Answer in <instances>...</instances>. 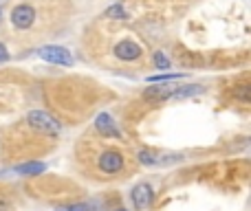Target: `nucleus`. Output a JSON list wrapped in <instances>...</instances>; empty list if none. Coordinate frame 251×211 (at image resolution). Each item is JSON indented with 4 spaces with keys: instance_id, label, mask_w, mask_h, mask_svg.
<instances>
[{
    "instance_id": "1",
    "label": "nucleus",
    "mask_w": 251,
    "mask_h": 211,
    "mask_svg": "<svg viewBox=\"0 0 251 211\" xmlns=\"http://www.w3.org/2000/svg\"><path fill=\"white\" fill-rule=\"evenodd\" d=\"M26 121H29V125L33 130H38V132H44V134H57L60 132V123L44 110H31L29 117H26Z\"/></svg>"
},
{
    "instance_id": "2",
    "label": "nucleus",
    "mask_w": 251,
    "mask_h": 211,
    "mask_svg": "<svg viewBox=\"0 0 251 211\" xmlns=\"http://www.w3.org/2000/svg\"><path fill=\"white\" fill-rule=\"evenodd\" d=\"M38 55L42 57L44 62H51V64H60V66L73 64V55H71V51L64 47H40Z\"/></svg>"
},
{
    "instance_id": "3",
    "label": "nucleus",
    "mask_w": 251,
    "mask_h": 211,
    "mask_svg": "<svg viewBox=\"0 0 251 211\" xmlns=\"http://www.w3.org/2000/svg\"><path fill=\"white\" fill-rule=\"evenodd\" d=\"M130 198H132L134 207L139 211H146L152 205V200H154V191H152V187L148 185V183H139V185L132 189Z\"/></svg>"
},
{
    "instance_id": "4",
    "label": "nucleus",
    "mask_w": 251,
    "mask_h": 211,
    "mask_svg": "<svg viewBox=\"0 0 251 211\" xmlns=\"http://www.w3.org/2000/svg\"><path fill=\"white\" fill-rule=\"evenodd\" d=\"M35 20V9L29 7V4H18L11 11V22L18 29H29Z\"/></svg>"
},
{
    "instance_id": "5",
    "label": "nucleus",
    "mask_w": 251,
    "mask_h": 211,
    "mask_svg": "<svg viewBox=\"0 0 251 211\" xmlns=\"http://www.w3.org/2000/svg\"><path fill=\"white\" fill-rule=\"evenodd\" d=\"M124 167V156L117 150H106L100 156V169L106 174H117Z\"/></svg>"
},
{
    "instance_id": "6",
    "label": "nucleus",
    "mask_w": 251,
    "mask_h": 211,
    "mask_svg": "<svg viewBox=\"0 0 251 211\" xmlns=\"http://www.w3.org/2000/svg\"><path fill=\"white\" fill-rule=\"evenodd\" d=\"M178 86H174V84H156V86H150L146 88V93H143V97L146 99H152V101H161V99H170V97L176 93Z\"/></svg>"
},
{
    "instance_id": "7",
    "label": "nucleus",
    "mask_w": 251,
    "mask_h": 211,
    "mask_svg": "<svg viewBox=\"0 0 251 211\" xmlns=\"http://www.w3.org/2000/svg\"><path fill=\"white\" fill-rule=\"evenodd\" d=\"M115 55H117L119 60L132 62V60H137V57L141 55V47L134 44V42H130V40H124V42H119L117 47H115Z\"/></svg>"
},
{
    "instance_id": "8",
    "label": "nucleus",
    "mask_w": 251,
    "mask_h": 211,
    "mask_svg": "<svg viewBox=\"0 0 251 211\" xmlns=\"http://www.w3.org/2000/svg\"><path fill=\"white\" fill-rule=\"evenodd\" d=\"M95 128H97V132L104 134V137H115V139L119 137V130H117V125H115L113 117L106 115V112L97 115V119H95Z\"/></svg>"
},
{
    "instance_id": "9",
    "label": "nucleus",
    "mask_w": 251,
    "mask_h": 211,
    "mask_svg": "<svg viewBox=\"0 0 251 211\" xmlns=\"http://www.w3.org/2000/svg\"><path fill=\"white\" fill-rule=\"evenodd\" d=\"M47 169L44 163H25V165H18L16 172L18 174H25V176H35V174H42Z\"/></svg>"
},
{
    "instance_id": "10",
    "label": "nucleus",
    "mask_w": 251,
    "mask_h": 211,
    "mask_svg": "<svg viewBox=\"0 0 251 211\" xmlns=\"http://www.w3.org/2000/svg\"><path fill=\"white\" fill-rule=\"evenodd\" d=\"M203 88L196 86V84H192V86H178L176 93L172 95V99H183V97H190V95H196V93H201Z\"/></svg>"
},
{
    "instance_id": "11",
    "label": "nucleus",
    "mask_w": 251,
    "mask_h": 211,
    "mask_svg": "<svg viewBox=\"0 0 251 211\" xmlns=\"http://www.w3.org/2000/svg\"><path fill=\"white\" fill-rule=\"evenodd\" d=\"M104 16L106 18H115V20H126L128 13H126V9L122 7V4H110V7L104 11Z\"/></svg>"
},
{
    "instance_id": "12",
    "label": "nucleus",
    "mask_w": 251,
    "mask_h": 211,
    "mask_svg": "<svg viewBox=\"0 0 251 211\" xmlns=\"http://www.w3.org/2000/svg\"><path fill=\"white\" fill-rule=\"evenodd\" d=\"M139 161H141L143 165H161L163 163L159 156H154V152L152 150H141L139 152Z\"/></svg>"
},
{
    "instance_id": "13",
    "label": "nucleus",
    "mask_w": 251,
    "mask_h": 211,
    "mask_svg": "<svg viewBox=\"0 0 251 211\" xmlns=\"http://www.w3.org/2000/svg\"><path fill=\"white\" fill-rule=\"evenodd\" d=\"M185 75L183 73H163V75H152V77H148V82H154V84H159V82H176V79H183Z\"/></svg>"
},
{
    "instance_id": "14",
    "label": "nucleus",
    "mask_w": 251,
    "mask_h": 211,
    "mask_svg": "<svg viewBox=\"0 0 251 211\" xmlns=\"http://www.w3.org/2000/svg\"><path fill=\"white\" fill-rule=\"evenodd\" d=\"M234 97L247 104V101H249V86H247V84H243V86H236L234 88Z\"/></svg>"
},
{
    "instance_id": "15",
    "label": "nucleus",
    "mask_w": 251,
    "mask_h": 211,
    "mask_svg": "<svg viewBox=\"0 0 251 211\" xmlns=\"http://www.w3.org/2000/svg\"><path fill=\"white\" fill-rule=\"evenodd\" d=\"M154 66L159 70H168L170 69V60L163 55V53H154Z\"/></svg>"
},
{
    "instance_id": "16",
    "label": "nucleus",
    "mask_w": 251,
    "mask_h": 211,
    "mask_svg": "<svg viewBox=\"0 0 251 211\" xmlns=\"http://www.w3.org/2000/svg\"><path fill=\"white\" fill-rule=\"evenodd\" d=\"M7 48H4V44L2 42H0V62H4V60H7Z\"/></svg>"
},
{
    "instance_id": "17",
    "label": "nucleus",
    "mask_w": 251,
    "mask_h": 211,
    "mask_svg": "<svg viewBox=\"0 0 251 211\" xmlns=\"http://www.w3.org/2000/svg\"><path fill=\"white\" fill-rule=\"evenodd\" d=\"M55 211H71V207H60V209H55Z\"/></svg>"
},
{
    "instance_id": "18",
    "label": "nucleus",
    "mask_w": 251,
    "mask_h": 211,
    "mask_svg": "<svg viewBox=\"0 0 251 211\" xmlns=\"http://www.w3.org/2000/svg\"><path fill=\"white\" fill-rule=\"evenodd\" d=\"M0 22H2V7H0Z\"/></svg>"
},
{
    "instance_id": "19",
    "label": "nucleus",
    "mask_w": 251,
    "mask_h": 211,
    "mask_svg": "<svg viewBox=\"0 0 251 211\" xmlns=\"http://www.w3.org/2000/svg\"><path fill=\"white\" fill-rule=\"evenodd\" d=\"M117 211H128V209H117Z\"/></svg>"
}]
</instances>
